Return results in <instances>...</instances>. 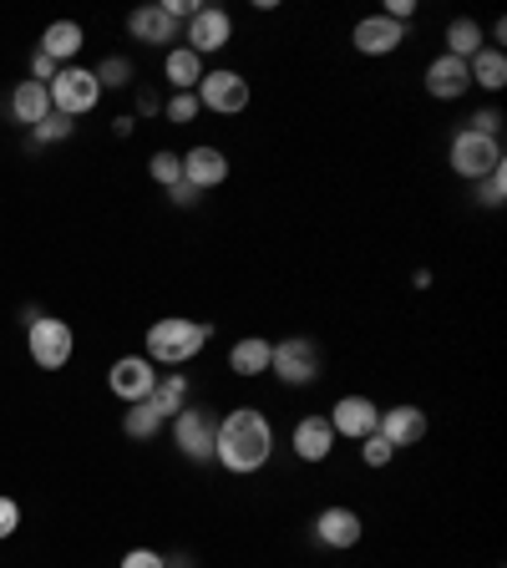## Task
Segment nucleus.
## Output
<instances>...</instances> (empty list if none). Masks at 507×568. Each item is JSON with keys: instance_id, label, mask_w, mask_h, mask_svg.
Listing matches in <instances>:
<instances>
[{"instance_id": "f257e3e1", "label": "nucleus", "mask_w": 507, "mask_h": 568, "mask_svg": "<svg viewBox=\"0 0 507 568\" xmlns=\"http://www.w3.org/2000/svg\"><path fill=\"white\" fill-rule=\"evenodd\" d=\"M269 452H274V426H269L264 411L239 406L214 426V463L228 467L234 477L259 472L269 463Z\"/></svg>"}, {"instance_id": "f03ea898", "label": "nucleus", "mask_w": 507, "mask_h": 568, "mask_svg": "<svg viewBox=\"0 0 507 568\" xmlns=\"http://www.w3.org/2000/svg\"><path fill=\"white\" fill-rule=\"evenodd\" d=\"M209 341H214V325L168 315V320H158V325H147V360H158V366H188Z\"/></svg>"}, {"instance_id": "7ed1b4c3", "label": "nucleus", "mask_w": 507, "mask_h": 568, "mask_svg": "<svg viewBox=\"0 0 507 568\" xmlns=\"http://www.w3.org/2000/svg\"><path fill=\"white\" fill-rule=\"evenodd\" d=\"M31 360H36L41 370H61L71 360V350H77V335H71L67 320H56V315H31Z\"/></svg>"}, {"instance_id": "20e7f679", "label": "nucleus", "mask_w": 507, "mask_h": 568, "mask_svg": "<svg viewBox=\"0 0 507 568\" xmlns=\"http://www.w3.org/2000/svg\"><path fill=\"white\" fill-rule=\"evenodd\" d=\"M46 92H52V112H61V118H81V112H92L102 102V87H97L92 67H61Z\"/></svg>"}, {"instance_id": "39448f33", "label": "nucleus", "mask_w": 507, "mask_h": 568, "mask_svg": "<svg viewBox=\"0 0 507 568\" xmlns=\"http://www.w3.org/2000/svg\"><path fill=\"white\" fill-rule=\"evenodd\" d=\"M452 168H457V178L477 183V178H487L493 168H503V143H497V137L472 133V127H462V133L452 137Z\"/></svg>"}, {"instance_id": "423d86ee", "label": "nucleus", "mask_w": 507, "mask_h": 568, "mask_svg": "<svg viewBox=\"0 0 507 568\" xmlns=\"http://www.w3.org/2000/svg\"><path fill=\"white\" fill-rule=\"evenodd\" d=\"M269 370H274L284 386H315L320 381V350H315V341H305V335H290V341L274 345Z\"/></svg>"}, {"instance_id": "0eeeda50", "label": "nucleus", "mask_w": 507, "mask_h": 568, "mask_svg": "<svg viewBox=\"0 0 507 568\" xmlns=\"http://www.w3.org/2000/svg\"><path fill=\"white\" fill-rule=\"evenodd\" d=\"M234 41V15L218 11V5H199V15L183 26V46L193 56H214Z\"/></svg>"}, {"instance_id": "6e6552de", "label": "nucleus", "mask_w": 507, "mask_h": 568, "mask_svg": "<svg viewBox=\"0 0 507 568\" xmlns=\"http://www.w3.org/2000/svg\"><path fill=\"white\" fill-rule=\"evenodd\" d=\"M214 416L203 406H183L173 416V442L188 463H214Z\"/></svg>"}, {"instance_id": "1a4fd4ad", "label": "nucleus", "mask_w": 507, "mask_h": 568, "mask_svg": "<svg viewBox=\"0 0 507 568\" xmlns=\"http://www.w3.org/2000/svg\"><path fill=\"white\" fill-rule=\"evenodd\" d=\"M199 107L218 112V118H234V112H244V107H249V81H244L239 71H203Z\"/></svg>"}, {"instance_id": "9d476101", "label": "nucleus", "mask_w": 507, "mask_h": 568, "mask_svg": "<svg viewBox=\"0 0 507 568\" xmlns=\"http://www.w3.org/2000/svg\"><path fill=\"white\" fill-rule=\"evenodd\" d=\"M108 386H112V397L127 401V406H137V401L153 397V386H158V366L147 356H122L117 366L108 370Z\"/></svg>"}, {"instance_id": "9b49d317", "label": "nucleus", "mask_w": 507, "mask_h": 568, "mask_svg": "<svg viewBox=\"0 0 507 568\" xmlns=\"http://www.w3.org/2000/svg\"><path fill=\"white\" fill-rule=\"evenodd\" d=\"M361 533H365V523L356 508H340V502H335V508H320V513H315V538H320L325 548H356Z\"/></svg>"}, {"instance_id": "f8f14e48", "label": "nucleus", "mask_w": 507, "mask_h": 568, "mask_svg": "<svg viewBox=\"0 0 507 568\" xmlns=\"http://www.w3.org/2000/svg\"><path fill=\"white\" fill-rule=\"evenodd\" d=\"M330 426H335V436H371L375 426H381V406H375L371 397H340L335 401V411H330Z\"/></svg>"}, {"instance_id": "ddd939ff", "label": "nucleus", "mask_w": 507, "mask_h": 568, "mask_svg": "<svg viewBox=\"0 0 507 568\" xmlns=\"http://www.w3.org/2000/svg\"><path fill=\"white\" fill-rule=\"evenodd\" d=\"M290 447H294V457H300V463H325V457L335 452L330 416H300V422H294Z\"/></svg>"}, {"instance_id": "4468645a", "label": "nucleus", "mask_w": 507, "mask_h": 568, "mask_svg": "<svg viewBox=\"0 0 507 568\" xmlns=\"http://www.w3.org/2000/svg\"><path fill=\"white\" fill-rule=\"evenodd\" d=\"M427 92L437 97V102H457V97H467V92H472V71H467V62H457V56L441 52L437 62L427 67Z\"/></svg>"}, {"instance_id": "2eb2a0df", "label": "nucleus", "mask_w": 507, "mask_h": 568, "mask_svg": "<svg viewBox=\"0 0 507 568\" xmlns=\"http://www.w3.org/2000/svg\"><path fill=\"white\" fill-rule=\"evenodd\" d=\"M183 183H193L199 193H203V188L228 183V158L218 153V147H209V143L188 147V153H183Z\"/></svg>"}, {"instance_id": "dca6fc26", "label": "nucleus", "mask_w": 507, "mask_h": 568, "mask_svg": "<svg viewBox=\"0 0 507 568\" xmlns=\"http://www.w3.org/2000/svg\"><path fill=\"white\" fill-rule=\"evenodd\" d=\"M375 432L386 436L391 447H416V442H421V436H427V411L421 406H386L381 411V426H375Z\"/></svg>"}, {"instance_id": "f3484780", "label": "nucleus", "mask_w": 507, "mask_h": 568, "mask_svg": "<svg viewBox=\"0 0 507 568\" xmlns=\"http://www.w3.org/2000/svg\"><path fill=\"white\" fill-rule=\"evenodd\" d=\"M356 52L361 56H391L406 41V26H396V21H386V15H365V21H356Z\"/></svg>"}, {"instance_id": "a211bd4d", "label": "nucleus", "mask_w": 507, "mask_h": 568, "mask_svg": "<svg viewBox=\"0 0 507 568\" xmlns=\"http://www.w3.org/2000/svg\"><path fill=\"white\" fill-rule=\"evenodd\" d=\"M127 31H133V41H143V46H168V41H178V21L162 5H137L133 15H127Z\"/></svg>"}, {"instance_id": "6ab92c4d", "label": "nucleus", "mask_w": 507, "mask_h": 568, "mask_svg": "<svg viewBox=\"0 0 507 568\" xmlns=\"http://www.w3.org/2000/svg\"><path fill=\"white\" fill-rule=\"evenodd\" d=\"M81 46H87V31H81L77 21H56V26H46V36H41V52L52 56L56 67H77Z\"/></svg>"}, {"instance_id": "aec40b11", "label": "nucleus", "mask_w": 507, "mask_h": 568, "mask_svg": "<svg viewBox=\"0 0 507 568\" xmlns=\"http://www.w3.org/2000/svg\"><path fill=\"white\" fill-rule=\"evenodd\" d=\"M269 356H274V345H269L264 335H244V341H234V350H228V370H234V376H264Z\"/></svg>"}, {"instance_id": "412c9836", "label": "nucleus", "mask_w": 507, "mask_h": 568, "mask_svg": "<svg viewBox=\"0 0 507 568\" xmlns=\"http://www.w3.org/2000/svg\"><path fill=\"white\" fill-rule=\"evenodd\" d=\"M11 118L26 122V127H36V122L52 118V92L41 87V81H21L11 92Z\"/></svg>"}, {"instance_id": "4be33fe9", "label": "nucleus", "mask_w": 507, "mask_h": 568, "mask_svg": "<svg viewBox=\"0 0 507 568\" xmlns=\"http://www.w3.org/2000/svg\"><path fill=\"white\" fill-rule=\"evenodd\" d=\"M162 71H168V81H173V92H199L203 56H193L188 46H168V56H162Z\"/></svg>"}, {"instance_id": "5701e85b", "label": "nucleus", "mask_w": 507, "mask_h": 568, "mask_svg": "<svg viewBox=\"0 0 507 568\" xmlns=\"http://www.w3.org/2000/svg\"><path fill=\"white\" fill-rule=\"evenodd\" d=\"M147 406L158 411L162 422H173L178 411L188 406V376H178V370H173V376H158V386H153V397H147Z\"/></svg>"}, {"instance_id": "b1692460", "label": "nucleus", "mask_w": 507, "mask_h": 568, "mask_svg": "<svg viewBox=\"0 0 507 568\" xmlns=\"http://www.w3.org/2000/svg\"><path fill=\"white\" fill-rule=\"evenodd\" d=\"M467 71H472V81H477V87H487V92H503V87H507V56H503V46H482V52L467 62Z\"/></svg>"}, {"instance_id": "393cba45", "label": "nucleus", "mask_w": 507, "mask_h": 568, "mask_svg": "<svg viewBox=\"0 0 507 568\" xmlns=\"http://www.w3.org/2000/svg\"><path fill=\"white\" fill-rule=\"evenodd\" d=\"M477 52H482V26L472 21V15H457L452 26H447V56H457V62H472Z\"/></svg>"}, {"instance_id": "a878e982", "label": "nucleus", "mask_w": 507, "mask_h": 568, "mask_svg": "<svg viewBox=\"0 0 507 568\" xmlns=\"http://www.w3.org/2000/svg\"><path fill=\"white\" fill-rule=\"evenodd\" d=\"M122 432L133 436V442H153V436L162 432V416L147 401H137V406H127V416H122Z\"/></svg>"}, {"instance_id": "bb28decb", "label": "nucleus", "mask_w": 507, "mask_h": 568, "mask_svg": "<svg viewBox=\"0 0 507 568\" xmlns=\"http://www.w3.org/2000/svg\"><path fill=\"white\" fill-rule=\"evenodd\" d=\"M147 172H153V183L173 188L178 178H183V158H178V153H168V147H162V153H153V158H147Z\"/></svg>"}, {"instance_id": "cd10ccee", "label": "nucleus", "mask_w": 507, "mask_h": 568, "mask_svg": "<svg viewBox=\"0 0 507 568\" xmlns=\"http://www.w3.org/2000/svg\"><path fill=\"white\" fill-rule=\"evenodd\" d=\"M477 203L482 209H503V199H507V168H493L487 178H477Z\"/></svg>"}, {"instance_id": "c85d7f7f", "label": "nucleus", "mask_w": 507, "mask_h": 568, "mask_svg": "<svg viewBox=\"0 0 507 568\" xmlns=\"http://www.w3.org/2000/svg\"><path fill=\"white\" fill-rule=\"evenodd\" d=\"M92 77H97V87H102V92H108V87H127V81H133V62H127V56H108V62H102Z\"/></svg>"}, {"instance_id": "c756f323", "label": "nucleus", "mask_w": 507, "mask_h": 568, "mask_svg": "<svg viewBox=\"0 0 507 568\" xmlns=\"http://www.w3.org/2000/svg\"><path fill=\"white\" fill-rule=\"evenodd\" d=\"M71 127H77V122H71V118H61V112H52V118H46V122H36V127H31V137H36V143H67V137H71Z\"/></svg>"}, {"instance_id": "7c9ffc66", "label": "nucleus", "mask_w": 507, "mask_h": 568, "mask_svg": "<svg viewBox=\"0 0 507 568\" xmlns=\"http://www.w3.org/2000/svg\"><path fill=\"white\" fill-rule=\"evenodd\" d=\"M361 457H365V467H391L396 447H391L381 432H371V436H361Z\"/></svg>"}, {"instance_id": "2f4dec72", "label": "nucleus", "mask_w": 507, "mask_h": 568, "mask_svg": "<svg viewBox=\"0 0 507 568\" xmlns=\"http://www.w3.org/2000/svg\"><path fill=\"white\" fill-rule=\"evenodd\" d=\"M199 112H203L199 92H173V102H168V122H178V127H183V122H193Z\"/></svg>"}, {"instance_id": "473e14b6", "label": "nucleus", "mask_w": 507, "mask_h": 568, "mask_svg": "<svg viewBox=\"0 0 507 568\" xmlns=\"http://www.w3.org/2000/svg\"><path fill=\"white\" fill-rule=\"evenodd\" d=\"M472 133L497 137V133H503V112H497V107H482L477 118H472Z\"/></svg>"}, {"instance_id": "72a5a7b5", "label": "nucleus", "mask_w": 507, "mask_h": 568, "mask_svg": "<svg viewBox=\"0 0 507 568\" xmlns=\"http://www.w3.org/2000/svg\"><path fill=\"white\" fill-rule=\"evenodd\" d=\"M122 568H168V558L153 548H133V554H122Z\"/></svg>"}, {"instance_id": "f704fd0d", "label": "nucleus", "mask_w": 507, "mask_h": 568, "mask_svg": "<svg viewBox=\"0 0 507 568\" xmlns=\"http://www.w3.org/2000/svg\"><path fill=\"white\" fill-rule=\"evenodd\" d=\"M15 528H21V508H15V498H0V538H11Z\"/></svg>"}, {"instance_id": "c9c22d12", "label": "nucleus", "mask_w": 507, "mask_h": 568, "mask_svg": "<svg viewBox=\"0 0 507 568\" xmlns=\"http://www.w3.org/2000/svg\"><path fill=\"white\" fill-rule=\"evenodd\" d=\"M168 199H173L178 209H193V203H199V188H193V183H183V178H178V183L168 188Z\"/></svg>"}, {"instance_id": "e433bc0d", "label": "nucleus", "mask_w": 507, "mask_h": 568, "mask_svg": "<svg viewBox=\"0 0 507 568\" xmlns=\"http://www.w3.org/2000/svg\"><path fill=\"white\" fill-rule=\"evenodd\" d=\"M162 11L173 15V21H193V15H199V0H162Z\"/></svg>"}, {"instance_id": "4c0bfd02", "label": "nucleus", "mask_w": 507, "mask_h": 568, "mask_svg": "<svg viewBox=\"0 0 507 568\" xmlns=\"http://www.w3.org/2000/svg\"><path fill=\"white\" fill-rule=\"evenodd\" d=\"M168 568H193V558H188V554H178V558H168Z\"/></svg>"}]
</instances>
